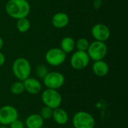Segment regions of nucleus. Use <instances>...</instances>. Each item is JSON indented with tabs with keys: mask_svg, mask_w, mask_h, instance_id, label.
Returning <instances> with one entry per match:
<instances>
[{
	"mask_svg": "<svg viewBox=\"0 0 128 128\" xmlns=\"http://www.w3.org/2000/svg\"><path fill=\"white\" fill-rule=\"evenodd\" d=\"M52 118L57 124L64 125L68 122L69 115L66 110L60 107H58L52 110Z\"/></svg>",
	"mask_w": 128,
	"mask_h": 128,
	"instance_id": "14",
	"label": "nucleus"
},
{
	"mask_svg": "<svg viewBox=\"0 0 128 128\" xmlns=\"http://www.w3.org/2000/svg\"><path fill=\"white\" fill-rule=\"evenodd\" d=\"M107 46L104 42L94 40L89 44L86 52L90 59L95 62L98 60H103L107 54Z\"/></svg>",
	"mask_w": 128,
	"mask_h": 128,
	"instance_id": "5",
	"label": "nucleus"
},
{
	"mask_svg": "<svg viewBox=\"0 0 128 128\" xmlns=\"http://www.w3.org/2000/svg\"><path fill=\"white\" fill-rule=\"evenodd\" d=\"M89 44L90 43L86 38H81L75 41V48L80 51H87Z\"/></svg>",
	"mask_w": 128,
	"mask_h": 128,
	"instance_id": "19",
	"label": "nucleus"
},
{
	"mask_svg": "<svg viewBox=\"0 0 128 128\" xmlns=\"http://www.w3.org/2000/svg\"><path fill=\"white\" fill-rule=\"evenodd\" d=\"M67 54L62 51L60 47H53L50 49L45 54V60L48 64L56 67L62 64L66 60Z\"/></svg>",
	"mask_w": 128,
	"mask_h": 128,
	"instance_id": "6",
	"label": "nucleus"
},
{
	"mask_svg": "<svg viewBox=\"0 0 128 128\" xmlns=\"http://www.w3.org/2000/svg\"><path fill=\"white\" fill-rule=\"evenodd\" d=\"M0 128H8L7 126H4V125H2V126H0Z\"/></svg>",
	"mask_w": 128,
	"mask_h": 128,
	"instance_id": "26",
	"label": "nucleus"
},
{
	"mask_svg": "<svg viewBox=\"0 0 128 128\" xmlns=\"http://www.w3.org/2000/svg\"><path fill=\"white\" fill-rule=\"evenodd\" d=\"M41 128H48V127H44V126H43V127H42Z\"/></svg>",
	"mask_w": 128,
	"mask_h": 128,
	"instance_id": "27",
	"label": "nucleus"
},
{
	"mask_svg": "<svg viewBox=\"0 0 128 128\" xmlns=\"http://www.w3.org/2000/svg\"><path fill=\"white\" fill-rule=\"evenodd\" d=\"M3 46H4V41H3V40H2V38L0 37V50L2 49V47H3Z\"/></svg>",
	"mask_w": 128,
	"mask_h": 128,
	"instance_id": "25",
	"label": "nucleus"
},
{
	"mask_svg": "<svg viewBox=\"0 0 128 128\" xmlns=\"http://www.w3.org/2000/svg\"><path fill=\"white\" fill-rule=\"evenodd\" d=\"M30 10V4L27 0H8L5 4L7 14L16 20L27 17Z\"/></svg>",
	"mask_w": 128,
	"mask_h": 128,
	"instance_id": "1",
	"label": "nucleus"
},
{
	"mask_svg": "<svg viewBox=\"0 0 128 128\" xmlns=\"http://www.w3.org/2000/svg\"><path fill=\"white\" fill-rule=\"evenodd\" d=\"M18 111L14 106L4 105L0 108V124L4 126L10 125L15 120L18 119Z\"/></svg>",
	"mask_w": 128,
	"mask_h": 128,
	"instance_id": "8",
	"label": "nucleus"
},
{
	"mask_svg": "<svg viewBox=\"0 0 128 128\" xmlns=\"http://www.w3.org/2000/svg\"><path fill=\"white\" fill-rule=\"evenodd\" d=\"M44 120L40 116V114H31L29 115L26 121L25 124L27 128H41L44 126Z\"/></svg>",
	"mask_w": 128,
	"mask_h": 128,
	"instance_id": "15",
	"label": "nucleus"
},
{
	"mask_svg": "<svg viewBox=\"0 0 128 128\" xmlns=\"http://www.w3.org/2000/svg\"><path fill=\"white\" fill-rule=\"evenodd\" d=\"M69 23V16L66 13L58 12L52 17V24L56 28H63Z\"/></svg>",
	"mask_w": 128,
	"mask_h": 128,
	"instance_id": "12",
	"label": "nucleus"
},
{
	"mask_svg": "<svg viewBox=\"0 0 128 128\" xmlns=\"http://www.w3.org/2000/svg\"><path fill=\"white\" fill-rule=\"evenodd\" d=\"M12 72L14 76L20 81L28 78L32 73V66L26 58L20 57L15 59L12 64Z\"/></svg>",
	"mask_w": 128,
	"mask_h": 128,
	"instance_id": "2",
	"label": "nucleus"
},
{
	"mask_svg": "<svg viewBox=\"0 0 128 128\" xmlns=\"http://www.w3.org/2000/svg\"><path fill=\"white\" fill-rule=\"evenodd\" d=\"M92 34L95 40L105 42L110 38V29L103 23H97L92 28Z\"/></svg>",
	"mask_w": 128,
	"mask_h": 128,
	"instance_id": "10",
	"label": "nucleus"
},
{
	"mask_svg": "<svg viewBox=\"0 0 128 128\" xmlns=\"http://www.w3.org/2000/svg\"><path fill=\"white\" fill-rule=\"evenodd\" d=\"M40 98L44 106H48L52 110L60 107L62 102L61 94L56 89L46 88L43 91Z\"/></svg>",
	"mask_w": 128,
	"mask_h": 128,
	"instance_id": "3",
	"label": "nucleus"
},
{
	"mask_svg": "<svg viewBox=\"0 0 128 128\" xmlns=\"http://www.w3.org/2000/svg\"><path fill=\"white\" fill-rule=\"evenodd\" d=\"M5 62V56L4 55L0 52V67H2Z\"/></svg>",
	"mask_w": 128,
	"mask_h": 128,
	"instance_id": "24",
	"label": "nucleus"
},
{
	"mask_svg": "<svg viewBox=\"0 0 128 128\" xmlns=\"http://www.w3.org/2000/svg\"><path fill=\"white\" fill-rule=\"evenodd\" d=\"M25 125L23 124V122L22 121H20L19 119L15 120L14 122H12L10 124V128H24Z\"/></svg>",
	"mask_w": 128,
	"mask_h": 128,
	"instance_id": "22",
	"label": "nucleus"
},
{
	"mask_svg": "<svg viewBox=\"0 0 128 128\" xmlns=\"http://www.w3.org/2000/svg\"><path fill=\"white\" fill-rule=\"evenodd\" d=\"M103 4V0H94L93 6L95 9H99Z\"/></svg>",
	"mask_w": 128,
	"mask_h": 128,
	"instance_id": "23",
	"label": "nucleus"
},
{
	"mask_svg": "<svg viewBox=\"0 0 128 128\" xmlns=\"http://www.w3.org/2000/svg\"><path fill=\"white\" fill-rule=\"evenodd\" d=\"M72 124L74 128H94L95 119L91 113L79 111L74 116Z\"/></svg>",
	"mask_w": 128,
	"mask_h": 128,
	"instance_id": "4",
	"label": "nucleus"
},
{
	"mask_svg": "<svg viewBox=\"0 0 128 128\" xmlns=\"http://www.w3.org/2000/svg\"><path fill=\"white\" fill-rule=\"evenodd\" d=\"M48 69L44 65V64H40L38 65L36 69H35V74H36V76L40 78V79H44L45 77V76L48 74Z\"/></svg>",
	"mask_w": 128,
	"mask_h": 128,
	"instance_id": "20",
	"label": "nucleus"
},
{
	"mask_svg": "<svg viewBox=\"0 0 128 128\" xmlns=\"http://www.w3.org/2000/svg\"><path fill=\"white\" fill-rule=\"evenodd\" d=\"M92 71L95 76L98 77H104L108 74L110 68L106 62L103 60H98L94 62L92 65Z\"/></svg>",
	"mask_w": 128,
	"mask_h": 128,
	"instance_id": "13",
	"label": "nucleus"
},
{
	"mask_svg": "<svg viewBox=\"0 0 128 128\" xmlns=\"http://www.w3.org/2000/svg\"><path fill=\"white\" fill-rule=\"evenodd\" d=\"M25 91H26L30 94H38L40 92L42 89V85L40 82L36 79L32 77H28L22 81Z\"/></svg>",
	"mask_w": 128,
	"mask_h": 128,
	"instance_id": "11",
	"label": "nucleus"
},
{
	"mask_svg": "<svg viewBox=\"0 0 128 128\" xmlns=\"http://www.w3.org/2000/svg\"><path fill=\"white\" fill-rule=\"evenodd\" d=\"M10 92L16 95H19L21 94L22 93L24 92L25 88H24V86L22 83V81H16L14 82L11 86H10Z\"/></svg>",
	"mask_w": 128,
	"mask_h": 128,
	"instance_id": "18",
	"label": "nucleus"
},
{
	"mask_svg": "<svg viewBox=\"0 0 128 128\" xmlns=\"http://www.w3.org/2000/svg\"><path fill=\"white\" fill-rule=\"evenodd\" d=\"M16 28L17 30L21 32V33H25L27 32L30 27H31V23L30 21L26 18H21L19 20H16Z\"/></svg>",
	"mask_w": 128,
	"mask_h": 128,
	"instance_id": "17",
	"label": "nucleus"
},
{
	"mask_svg": "<svg viewBox=\"0 0 128 128\" xmlns=\"http://www.w3.org/2000/svg\"><path fill=\"white\" fill-rule=\"evenodd\" d=\"M52 110H52L51 108L44 106L41 109V110H40V116L42 117V118H43L44 120H48V119H50V118H52Z\"/></svg>",
	"mask_w": 128,
	"mask_h": 128,
	"instance_id": "21",
	"label": "nucleus"
},
{
	"mask_svg": "<svg viewBox=\"0 0 128 128\" xmlns=\"http://www.w3.org/2000/svg\"><path fill=\"white\" fill-rule=\"evenodd\" d=\"M75 40L71 37H64L62 38L60 43V49L64 51L66 54L70 53L74 50Z\"/></svg>",
	"mask_w": 128,
	"mask_h": 128,
	"instance_id": "16",
	"label": "nucleus"
},
{
	"mask_svg": "<svg viewBox=\"0 0 128 128\" xmlns=\"http://www.w3.org/2000/svg\"><path fill=\"white\" fill-rule=\"evenodd\" d=\"M90 58L86 51L76 50L74 52L70 60L71 67L77 70L85 69L90 62Z\"/></svg>",
	"mask_w": 128,
	"mask_h": 128,
	"instance_id": "9",
	"label": "nucleus"
},
{
	"mask_svg": "<svg viewBox=\"0 0 128 128\" xmlns=\"http://www.w3.org/2000/svg\"><path fill=\"white\" fill-rule=\"evenodd\" d=\"M44 84L46 88L58 90L63 86L65 82V78L62 74L57 71L48 72V74L43 79Z\"/></svg>",
	"mask_w": 128,
	"mask_h": 128,
	"instance_id": "7",
	"label": "nucleus"
}]
</instances>
